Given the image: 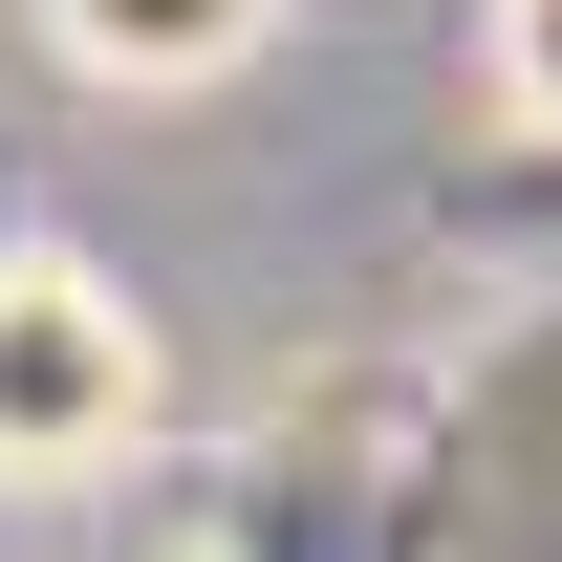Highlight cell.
<instances>
[{"label": "cell", "instance_id": "1", "mask_svg": "<svg viewBox=\"0 0 562 562\" xmlns=\"http://www.w3.org/2000/svg\"><path fill=\"white\" fill-rule=\"evenodd\" d=\"M151 390H173V347H151V303L87 238H0V497H66L109 476L151 432Z\"/></svg>", "mask_w": 562, "mask_h": 562}, {"label": "cell", "instance_id": "2", "mask_svg": "<svg viewBox=\"0 0 562 562\" xmlns=\"http://www.w3.org/2000/svg\"><path fill=\"white\" fill-rule=\"evenodd\" d=\"M44 44H66L87 87H131V109H173V87H238L281 44V0H44Z\"/></svg>", "mask_w": 562, "mask_h": 562}, {"label": "cell", "instance_id": "3", "mask_svg": "<svg viewBox=\"0 0 562 562\" xmlns=\"http://www.w3.org/2000/svg\"><path fill=\"white\" fill-rule=\"evenodd\" d=\"M476 87H497V131L562 151V0H476Z\"/></svg>", "mask_w": 562, "mask_h": 562}]
</instances>
